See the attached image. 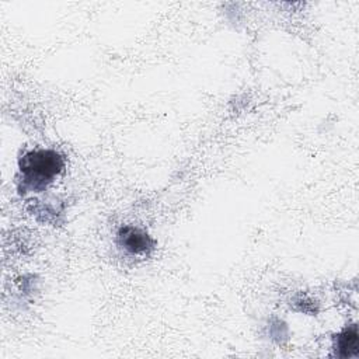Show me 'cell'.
Wrapping results in <instances>:
<instances>
[{
	"label": "cell",
	"mask_w": 359,
	"mask_h": 359,
	"mask_svg": "<svg viewBox=\"0 0 359 359\" xmlns=\"http://www.w3.org/2000/svg\"><path fill=\"white\" fill-rule=\"evenodd\" d=\"M63 157L50 149H39L25 153L18 161L20 189L42 191L62 172Z\"/></svg>",
	"instance_id": "6da1fadb"
},
{
	"label": "cell",
	"mask_w": 359,
	"mask_h": 359,
	"mask_svg": "<svg viewBox=\"0 0 359 359\" xmlns=\"http://www.w3.org/2000/svg\"><path fill=\"white\" fill-rule=\"evenodd\" d=\"M116 241L121 248L132 255H147L154 248L153 238L135 226L121 227L116 234Z\"/></svg>",
	"instance_id": "7a4b0ae2"
},
{
	"label": "cell",
	"mask_w": 359,
	"mask_h": 359,
	"mask_svg": "<svg viewBox=\"0 0 359 359\" xmlns=\"http://www.w3.org/2000/svg\"><path fill=\"white\" fill-rule=\"evenodd\" d=\"M335 353L341 358H349L358 353V327L355 324L346 327L337 335Z\"/></svg>",
	"instance_id": "3957f363"
}]
</instances>
